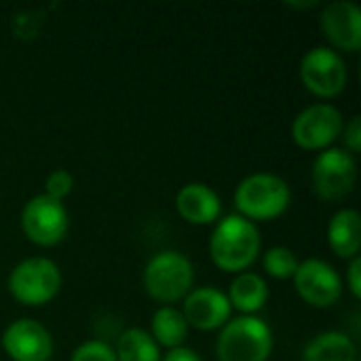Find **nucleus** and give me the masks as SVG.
<instances>
[{
	"mask_svg": "<svg viewBox=\"0 0 361 361\" xmlns=\"http://www.w3.org/2000/svg\"><path fill=\"white\" fill-rule=\"evenodd\" d=\"M262 239L254 222L243 216H226L209 237V256L224 273H243L260 254Z\"/></svg>",
	"mask_w": 361,
	"mask_h": 361,
	"instance_id": "1",
	"label": "nucleus"
},
{
	"mask_svg": "<svg viewBox=\"0 0 361 361\" xmlns=\"http://www.w3.org/2000/svg\"><path fill=\"white\" fill-rule=\"evenodd\" d=\"M292 201L288 182L275 173H252L235 190V205L243 218L273 220L281 216Z\"/></svg>",
	"mask_w": 361,
	"mask_h": 361,
	"instance_id": "2",
	"label": "nucleus"
},
{
	"mask_svg": "<svg viewBox=\"0 0 361 361\" xmlns=\"http://www.w3.org/2000/svg\"><path fill=\"white\" fill-rule=\"evenodd\" d=\"M271 351V328L252 315L226 322L216 343V355L220 361H267Z\"/></svg>",
	"mask_w": 361,
	"mask_h": 361,
	"instance_id": "3",
	"label": "nucleus"
},
{
	"mask_svg": "<svg viewBox=\"0 0 361 361\" xmlns=\"http://www.w3.org/2000/svg\"><path fill=\"white\" fill-rule=\"evenodd\" d=\"M192 281L195 269L190 260L173 250L154 254L144 269V288L148 296L161 305H171L186 298Z\"/></svg>",
	"mask_w": 361,
	"mask_h": 361,
	"instance_id": "4",
	"label": "nucleus"
},
{
	"mask_svg": "<svg viewBox=\"0 0 361 361\" xmlns=\"http://www.w3.org/2000/svg\"><path fill=\"white\" fill-rule=\"evenodd\" d=\"M61 288L59 267L49 258H27L19 262L8 275V290L13 298L27 307L47 305Z\"/></svg>",
	"mask_w": 361,
	"mask_h": 361,
	"instance_id": "5",
	"label": "nucleus"
},
{
	"mask_svg": "<svg viewBox=\"0 0 361 361\" xmlns=\"http://www.w3.org/2000/svg\"><path fill=\"white\" fill-rule=\"evenodd\" d=\"M313 188L324 201H341L353 192L357 182V165L353 154L341 148H326L311 169Z\"/></svg>",
	"mask_w": 361,
	"mask_h": 361,
	"instance_id": "6",
	"label": "nucleus"
},
{
	"mask_svg": "<svg viewBox=\"0 0 361 361\" xmlns=\"http://www.w3.org/2000/svg\"><path fill=\"white\" fill-rule=\"evenodd\" d=\"M21 228L40 247L57 245L68 233V212L61 201L36 195L21 209Z\"/></svg>",
	"mask_w": 361,
	"mask_h": 361,
	"instance_id": "7",
	"label": "nucleus"
},
{
	"mask_svg": "<svg viewBox=\"0 0 361 361\" xmlns=\"http://www.w3.org/2000/svg\"><path fill=\"white\" fill-rule=\"evenodd\" d=\"M300 78L317 97H336L345 91L349 72L345 59L330 47H315L300 61Z\"/></svg>",
	"mask_w": 361,
	"mask_h": 361,
	"instance_id": "8",
	"label": "nucleus"
},
{
	"mask_svg": "<svg viewBox=\"0 0 361 361\" xmlns=\"http://www.w3.org/2000/svg\"><path fill=\"white\" fill-rule=\"evenodd\" d=\"M343 114L332 104H313L292 123V140L305 150H326L343 133Z\"/></svg>",
	"mask_w": 361,
	"mask_h": 361,
	"instance_id": "9",
	"label": "nucleus"
},
{
	"mask_svg": "<svg viewBox=\"0 0 361 361\" xmlns=\"http://www.w3.org/2000/svg\"><path fill=\"white\" fill-rule=\"evenodd\" d=\"M294 286L298 296L317 309L332 307L343 294L341 275L332 264L319 258H309L298 264L294 273Z\"/></svg>",
	"mask_w": 361,
	"mask_h": 361,
	"instance_id": "10",
	"label": "nucleus"
},
{
	"mask_svg": "<svg viewBox=\"0 0 361 361\" xmlns=\"http://www.w3.org/2000/svg\"><path fill=\"white\" fill-rule=\"evenodd\" d=\"M2 349L13 361H49L53 355V338L42 324L15 319L2 334Z\"/></svg>",
	"mask_w": 361,
	"mask_h": 361,
	"instance_id": "11",
	"label": "nucleus"
},
{
	"mask_svg": "<svg viewBox=\"0 0 361 361\" xmlns=\"http://www.w3.org/2000/svg\"><path fill=\"white\" fill-rule=\"evenodd\" d=\"M324 36L341 51L355 53L361 47V8L351 0L330 2L322 17Z\"/></svg>",
	"mask_w": 361,
	"mask_h": 361,
	"instance_id": "12",
	"label": "nucleus"
},
{
	"mask_svg": "<svg viewBox=\"0 0 361 361\" xmlns=\"http://www.w3.org/2000/svg\"><path fill=\"white\" fill-rule=\"evenodd\" d=\"M231 302L218 288H197L184 298V319L188 326L209 332L222 328L231 317Z\"/></svg>",
	"mask_w": 361,
	"mask_h": 361,
	"instance_id": "13",
	"label": "nucleus"
},
{
	"mask_svg": "<svg viewBox=\"0 0 361 361\" xmlns=\"http://www.w3.org/2000/svg\"><path fill=\"white\" fill-rule=\"evenodd\" d=\"M176 209L186 222L203 226V224H214L220 218L222 203L214 188H209L203 182H190L178 190Z\"/></svg>",
	"mask_w": 361,
	"mask_h": 361,
	"instance_id": "14",
	"label": "nucleus"
},
{
	"mask_svg": "<svg viewBox=\"0 0 361 361\" xmlns=\"http://www.w3.org/2000/svg\"><path fill=\"white\" fill-rule=\"evenodd\" d=\"M361 218L357 209H341L328 226V243L338 258H355L361 245Z\"/></svg>",
	"mask_w": 361,
	"mask_h": 361,
	"instance_id": "15",
	"label": "nucleus"
},
{
	"mask_svg": "<svg viewBox=\"0 0 361 361\" xmlns=\"http://www.w3.org/2000/svg\"><path fill=\"white\" fill-rule=\"evenodd\" d=\"M226 298L231 302V309H237L243 315H252V313L260 311L267 305L269 286H267V281L258 273L243 271L231 283Z\"/></svg>",
	"mask_w": 361,
	"mask_h": 361,
	"instance_id": "16",
	"label": "nucleus"
},
{
	"mask_svg": "<svg viewBox=\"0 0 361 361\" xmlns=\"http://www.w3.org/2000/svg\"><path fill=\"white\" fill-rule=\"evenodd\" d=\"M357 349L353 341L343 332L317 334L302 353V361H355Z\"/></svg>",
	"mask_w": 361,
	"mask_h": 361,
	"instance_id": "17",
	"label": "nucleus"
},
{
	"mask_svg": "<svg viewBox=\"0 0 361 361\" xmlns=\"http://www.w3.org/2000/svg\"><path fill=\"white\" fill-rule=\"evenodd\" d=\"M150 336L159 347L178 349L188 336V324L182 311L173 307H161L154 311L150 322Z\"/></svg>",
	"mask_w": 361,
	"mask_h": 361,
	"instance_id": "18",
	"label": "nucleus"
},
{
	"mask_svg": "<svg viewBox=\"0 0 361 361\" xmlns=\"http://www.w3.org/2000/svg\"><path fill=\"white\" fill-rule=\"evenodd\" d=\"M116 361H161L159 345L140 328L125 330L116 345Z\"/></svg>",
	"mask_w": 361,
	"mask_h": 361,
	"instance_id": "19",
	"label": "nucleus"
},
{
	"mask_svg": "<svg viewBox=\"0 0 361 361\" xmlns=\"http://www.w3.org/2000/svg\"><path fill=\"white\" fill-rule=\"evenodd\" d=\"M262 264H264V271L271 277H275V279H290V277H294V273H296L300 262H298L296 254L290 247L277 245V247H271L264 254Z\"/></svg>",
	"mask_w": 361,
	"mask_h": 361,
	"instance_id": "20",
	"label": "nucleus"
},
{
	"mask_svg": "<svg viewBox=\"0 0 361 361\" xmlns=\"http://www.w3.org/2000/svg\"><path fill=\"white\" fill-rule=\"evenodd\" d=\"M70 361H116V355L108 343L87 341L72 353Z\"/></svg>",
	"mask_w": 361,
	"mask_h": 361,
	"instance_id": "21",
	"label": "nucleus"
},
{
	"mask_svg": "<svg viewBox=\"0 0 361 361\" xmlns=\"http://www.w3.org/2000/svg\"><path fill=\"white\" fill-rule=\"evenodd\" d=\"M72 188H74V178L66 169L51 171L49 178H47V182H44V195L51 197V199H55V201L66 199L72 192Z\"/></svg>",
	"mask_w": 361,
	"mask_h": 361,
	"instance_id": "22",
	"label": "nucleus"
},
{
	"mask_svg": "<svg viewBox=\"0 0 361 361\" xmlns=\"http://www.w3.org/2000/svg\"><path fill=\"white\" fill-rule=\"evenodd\" d=\"M345 129V146L349 148V154H357L361 150V118L353 116Z\"/></svg>",
	"mask_w": 361,
	"mask_h": 361,
	"instance_id": "23",
	"label": "nucleus"
},
{
	"mask_svg": "<svg viewBox=\"0 0 361 361\" xmlns=\"http://www.w3.org/2000/svg\"><path fill=\"white\" fill-rule=\"evenodd\" d=\"M347 283H349V290L353 292L355 298L361 296V258L355 256L351 258V264L347 269Z\"/></svg>",
	"mask_w": 361,
	"mask_h": 361,
	"instance_id": "24",
	"label": "nucleus"
},
{
	"mask_svg": "<svg viewBox=\"0 0 361 361\" xmlns=\"http://www.w3.org/2000/svg\"><path fill=\"white\" fill-rule=\"evenodd\" d=\"M161 361H203L199 357L197 351L192 349H186V347H178V349H171L165 357Z\"/></svg>",
	"mask_w": 361,
	"mask_h": 361,
	"instance_id": "25",
	"label": "nucleus"
}]
</instances>
